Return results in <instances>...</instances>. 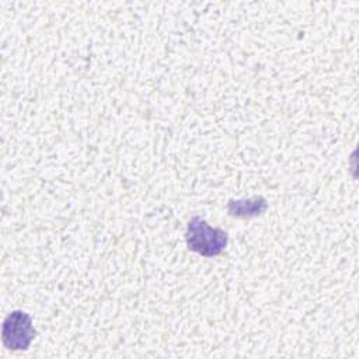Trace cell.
<instances>
[{"label": "cell", "mask_w": 359, "mask_h": 359, "mask_svg": "<svg viewBox=\"0 0 359 359\" xmlns=\"http://www.w3.org/2000/svg\"><path fill=\"white\" fill-rule=\"evenodd\" d=\"M268 203L262 196H254L250 199H238L230 201L227 205V210L231 216L236 217H251L261 215L266 210Z\"/></svg>", "instance_id": "obj_3"}, {"label": "cell", "mask_w": 359, "mask_h": 359, "mask_svg": "<svg viewBox=\"0 0 359 359\" xmlns=\"http://www.w3.org/2000/svg\"><path fill=\"white\" fill-rule=\"evenodd\" d=\"M185 240L191 251L203 257H215L224 251L229 237L224 230L212 227L206 220L195 216L188 222Z\"/></svg>", "instance_id": "obj_1"}, {"label": "cell", "mask_w": 359, "mask_h": 359, "mask_svg": "<svg viewBox=\"0 0 359 359\" xmlns=\"http://www.w3.org/2000/svg\"><path fill=\"white\" fill-rule=\"evenodd\" d=\"M36 331L28 313L15 310L3 323V342L11 351H24L35 338Z\"/></svg>", "instance_id": "obj_2"}]
</instances>
